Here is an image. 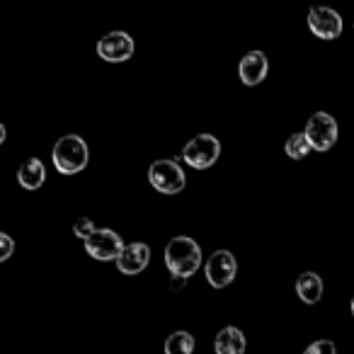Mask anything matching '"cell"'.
<instances>
[{
    "label": "cell",
    "mask_w": 354,
    "mask_h": 354,
    "mask_svg": "<svg viewBox=\"0 0 354 354\" xmlns=\"http://www.w3.org/2000/svg\"><path fill=\"white\" fill-rule=\"evenodd\" d=\"M296 291L304 304H318L323 299V279L315 272H304L296 281Z\"/></svg>",
    "instance_id": "4fadbf2b"
},
{
    "label": "cell",
    "mask_w": 354,
    "mask_h": 354,
    "mask_svg": "<svg viewBox=\"0 0 354 354\" xmlns=\"http://www.w3.org/2000/svg\"><path fill=\"white\" fill-rule=\"evenodd\" d=\"M308 30L313 32L318 39L333 41L342 35V17L335 12L333 8H310L308 12Z\"/></svg>",
    "instance_id": "52a82bcc"
},
{
    "label": "cell",
    "mask_w": 354,
    "mask_h": 354,
    "mask_svg": "<svg viewBox=\"0 0 354 354\" xmlns=\"http://www.w3.org/2000/svg\"><path fill=\"white\" fill-rule=\"evenodd\" d=\"M306 138H308L310 148L315 151H330L337 141V122L333 114L328 112H315L306 124Z\"/></svg>",
    "instance_id": "8992f818"
},
{
    "label": "cell",
    "mask_w": 354,
    "mask_h": 354,
    "mask_svg": "<svg viewBox=\"0 0 354 354\" xmlns=\"http://www.w3.org/2000/svg\"><path fill=\"white\" fill-rule=\"evenodd\" d=\"M304 354H335V344L330 339H318V342L308 344Z\"/></svg>",
    "instance_id": "ac0fdd59"
},
{
    "label": "cell",
    "mask_w": 354,
    "mask_h": 354,
    "mask_svg": "<svg viewBox=\"0 0 354 354\" xmlns=\"http://www.w3.org/2000/svg\"><path fill=\"white\" fill-rule=\"evenodd\" d=\"M51 160L61 175H78L88 165V143L78 133H68L56 141Z\"/></svg>",
    "instance_id": "7a4b0ae2"
},
{
    "label": "cell",
    "mask_w": 354,
    "mask_h": 354,
    "mask_svg": "<svg viewBox=\"0 0 354 354\" xmlns=\"http://www.w3.org/2000/svg\"><path fill=\"white\" fill-rule=\"evenodd\" d=\"M95 231H97V228H95V223L90 221V218H80V221H75V226H73V233L78 238H83V241H88Z\"/></svg>",
    "instance_id": "e0dca14e"
},
{
    "label": "cell",
    "mask_w": 354,
    "mask_h": 354,
    "mask_svg": "<svg viewBox=\"0 0 354 354\" xmlns=\"http://www.w3.org/2000/svg\"><path fill=\"white\" fill-rule=\"evenodd\" d=\"M124 248L127 245H124L122 236H119L117 231H112V228H97V231L85 241V252L100 262L119 260Z\"/></svg>",
    "instance_id": "5b68a950"
},
{
    "label": "cell",
    "mask_w": 354,
    "mask_h": 354,
    "mask_svg": "<svg viewBox=\"0 0 354 354\" xmlns=\"http://www.w3.org/2000/svg\"><path fill=\"white\" fill-rule=\"evenodd\" d=\"M97 54L107 64H124L133 56V39L127 32H109L97 41Z\"/></svg>",
    "instance_id": "ba28073f"
},
{
    "label": "cell",
    "mask_w": 354,
    "mask_h": 354,
    "mask_svg": "<svg viewBox=\"0 0 354 354\" xmlns=\"http://www.w3.org/2000/svg\"><path fill=\"white\" fill-rule=\"evenodd\" d=\"M267 68H270L267 56L262 54V51H250V54L243 56L238 73H241V80L245 85H260L267 75Z\"/></svg>",
    "instance_id": "8fae6325"
},
{
    "label": "cell",
    "mask_w": 354,
    "mask_h": 354,
    "mask_svg": "<svg viewBox=\"0 0 354 354\" xmlns=\"http://www.w3.org/2000/svg\"><path fill=\"white\" fill-rule=\"evenodd\" d=\"M245 352V337L238 328L228 325L216 335V354H243Z\"/></svg>",
    "instance_id": "5bb4252c"
},
{
    "label": "cell",
    "mask_w": 354,
    "mask_h": 354,
    "mask_svg": "<svg viewBox=\"0 0 354 354\" xmlns=\"http://www.w3.org/2000/svg\"><path fill=\"white\" fill-rule=\"evenodd\" d=\"M238 262L233 257V252L228 250H216L207 262V279L214 289H223L236 279Z\"/></svg>",
    "instance_id": "9c48e42d"
},
{
    "label": "cell",
    "mask_w": 354,
    "mask_h": 354,
    "mask_svg": "<svg viewBox=\"0 0 354 354\" xmlns=\"http://www.w3.org/2000/svg\"><path fill=\"white\" fill-rule=\"evenodd\" d=\"M165 265L172 274L189 277L202 265V248L187 236H177L165 248Z\"/></svg>",
    "instance_id": "6da1fadb"
},
{
    "label": "cell",
    "mask_w": 354,
    "mask_h": 354,
    "mask_svg": "<svg viewBox=\"0 0 354 354\" xmlns=\"http://www.w3.org/2000/svg\"><path fill=\"white\" fill-rule=\"evenodd\" d=\"M148 183L160 194H180L185 189V170L175 160H156L148 167Z\"/></svg>",
    "instance_id": "277c9868"
},
{
    "label": "cell",
    "mask_w": 354,
    "mask_h": 354,
    "mask_svg": "<svg viewBox=\"0 0 354 354\" xmlns=\"http://www.w3.org/2000/svg\"><path fill=\"white\" fill-rule=\"evenodd\" d=\"M185 284H187V277H180V274H172L170 277V289L172 291H183Z\"/></svg>",
    "instance_id": "ffe728a7"
},
{
    "label": "cell",
    "mask_w": 354,
    "mask_h": 354,
    "mask_svg": "<svg viewBox=\"0 0 354 354\" xmlns=\"http://www.w3.org/2000/svg\"><path fill=\"white\" fill-rule=\"evenodd\" d=\"M284 151H286V156H289L291 160H301V158L308 156L310 143H308V138H306V133H294V136L286 141Z\"/></svg>",
    "instance_id": "2e32d148"
},
{
    "label": "cell",
    "mask_w": 354,
    "mask_h": 354,
    "mask_svg": "<svg viewBox=\"0 0 354 354\" xmlns=\"http://www.w3.org/2000/svg\"><path fill=\"white\" fill-rule=\"evenodd\" d=\"M194 337L189 333H172L165 339V354H192Z\"/></svg>",
    "instance_id": "9a60e30c"
},
{
    "label": "cell",
    "mask_w": 354,
    "mask_h": 354,
    "mask_svg": "<svg viewBox=\"0 0 354 354\" xmlns=\"http://www.w3.org/2000/svg\"><path fill=\"white\" fill-rule=\"evenodd\" d=\"M352 313H354V299H352Z\"/></svg>",
    "instance_id": "44dd1931"
},
{
    "label": "cell",
    "mask_w": 354,
    "mask_h": 354,
    "mask_svg": "<svg viewBox=\"0 0 354 354\" xmlns=\"http://www.w3.org/2000/svg\"><path fill=\"white\" fill-rule=\"evenodd\" d=\"M218 156H221V143H218V138L212 136V133H199V136H194L183 151V160L187 162L189 167H194V170H207V167H212L214 162L218 160Z\"/></svg>",
    "instance_id": "3957f363"
},
{
    "label": "cell",
    "mask_w": 354,
    "mask_h": 354,
    "mask_svg": "<svg viewBox=\"0 0 354 354\" xmlns=\"http://www.w3.org/2000/svg\"><path fill=\"white\" fill-rule=\"evenodd\" d=\"M148 262H151V248H148L146 243H129L122 255H119L117 270L122 272V274L131 277L146 270Z\"/></svg>",
    "instance_id": "30bf717a"
},
{
    "label": "cell",
    "mask_w": 354,
    "mask_h": 354,
    "mask_svg": "<svg viewBox=\"0 0 354 354\" xmlns=\"http://www.w3.org/2000/svg\"><path fill=\"white\" fill-rule=\"evenodd\" d=\"M12 250H15V243H12V238L8 236V233H0V262H6L8 257L12 255Z\"/></svg>",
    "instance_id": "d6986e66"
},
{
    "label": "cell",
    "mask_w": 354,
    "mask_h": 354,
    "mask_svg": "<svg viewBox=\"0 0 354 354\" xmlns=\"http://www.w3.org/2000/svg\"><path fill=\"white\" fill-rule=\"evenodd\" d=\"M46 180V167L39 158H30L27 162H22V167L17 170V183L25 189H39Z\"/></svg>",
    "instance_id": "7c38bea8"
}]
</instances>
